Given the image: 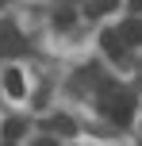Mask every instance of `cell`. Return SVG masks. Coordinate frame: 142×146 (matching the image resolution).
I'll return each mask as SVG.
<instances>
[{
    "label": "cell",
    "mask_w": 142,
    "mask_h": 146,
    "mask_svg": "<svg viewBox=\"0 0 142 146\" xmlns=\"http://www.w3.org/2000/svg\"><path fill=\"white\" fill-rule=\"evenodd\" d=\"M100 108H104V115L112 119V123L127 127L131 119H135V96H131L127 88H119L115 81H108V85L100 88Z\"/></svg>",
    "instance_id": "6da1fadb"
},
{
    "label": "cell",
    "mask_w": 142,
    "mask_h": 146,
    "mask_svg": "<svg viewBox=\"0 0 142 146\" xmlns=\"http://www.w3.org/2000/svg\"><path fill=\"white\" fill-rule=\"evenodd\" d=\"M23 50H27V42H23L19 27H15L12 19H4L0 23V54H4V58H15V54H23Z\"/></svg>",
    "instance_id": "7a4b0ae2"
},
{
    "label": "cell",
    "mask_w": 142,
    "mask_h": 146,
    "mask_svg": "<svg viewBox=\"0 0 142 146\" xmlns=\"http://www.w3.org/2000/svg\"><path fill=\"white\" fill-rule=\"evenodd\" d=\"M119 35H123V42H127V46H138V42H142V19H138V15H131V19L119 27Z\"/></svg>",
    "instance_id": "3957f363"
},
{
    "label": "cell",
    "mask_w": 142,
    "mask_h": 146,
    "mask_svg": "<svg viewBox=\"0 0 142 146\" xmlns=\"http://www.w3.org/2000/svg\"><path fill=\"white\" fill-rule=\"evenodd\" d=\"M100 42H104V50L112 54V58H119V54H123V46H127L119 31H104V35H100Z\"/></svg>",
    "instance_id": "277c9868"
},
{
    "label": "cell",
    "mask_w": 142,
    "mask_h": 146,
    "mask_svg": "<svg viewBox=\"0 0 142 146\" xmlns=\"http://www.w3.org/2000/svg\"><path fill=\"white\" fill-rule=\"evenodd\" d=\"M4 88H8V96L19 100V96L27 92V88H23V73H19V69H8V73H4Z\"/></svg>",
    "instance_id": "5b68a950"
},
{
    "label": "cell",
    "mask_w": 142,
    "mask_h": 146,
    "mask_svg": "<svg viewBox=\"0 0 142 146\" xmlns=\"http://www.w3.org/2000/svg\"><path fill=\"white\" fill-rule=\"evenodd\" d=\"M46 127H50L54 135H73V131H77V123H73L69 115H50V119H46Z\"/></svg>",
    "instance_id": "8992f818"
},
{
    "label": "cell",
    "mask_w": 142,
    "mask_h": 146,
    "mask_svg": "<svg viewBox=\"0 0 142 146\" xmlns=\"http://www.w3.org/2000/svg\"><path fill=\"white\" fill-rule=\"evenodd\" d=\"M119 0H89V15H104V12H115Z\"/></svg>",
    "instance_id": "52a82bcc"
},
{
    "label": "cell",
    "mask_w": 142,
    "mask_h": 146,
    "mask_svg": "<svg viewBox=\"0 0 142 146\" xmlns=\"http://www.w3.org/2000/svg\"><path fill=\"white\" fill-rule=\"evenodd\" d=\"M73 19H77L73 8H58V12H54V27H73Z\"/></svg>",
    "instance_id": "ba28073f"
},
{
    "label": "cell",
    "mask_w": 142,
    "mask_h": 146,
    "mask_svg": "<svg viewBox=\"0 0 142 146\" xmlns=\"http://www.w3.org/2000/svg\"><path fill=\"white\" fill-rule=\"evenodd\" d=\"M23 131H27V123H23V119H8V123H4V139H19Z\"/></svg>",
    "instance_id": "9c48e42d"
},
{
    "label": "cell",
    "mask_w": 142,
    "mask_h": 146,
    "mask_svg": "<svg viewBox=\"0 0 142 146\" xmlns=\"http://www.w3.org/2000/svg\"><path fill=\"white\" fill-rule=\"evenodd\" d=\"M35 146H58V139H38Z\"/></svg>",
    "instance_id": "30bf717a"
},
{
    "label": "cell",
    "mask_w": 142,
    "mask_h": 146,
    "mask_svg": "<svg viewBox=\"0 0 142 146\" xmlns=\"http://www.w3.org/2000/svg\"><path fill=\"white\" fill-rule=\"evenodd\" d=\"M131 12H142V0H131Z\"/></svg>",
    "instance_id": "8fae6325"
},
{
    "label": "cell",
    "mask_w": 142,
    "mask_h": 146,
    "mask_svg": "<svg viewBox=\"0 0 142 146\" xmlns=\"http://www.w3.org/2000/svg\"><path fill=\"white\" fill-rule=\"evenodd\" d=\"M0 4H4V0H0Z\"/></svg>",
    "instance_id": "7c38bea8"
}]
</instances>
